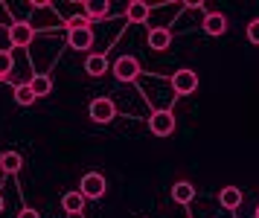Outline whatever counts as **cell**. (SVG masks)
I'll list each match as a JSON object with an SVG mask.
<instances>
[{
  "label": "cell",
  "mask_w": 259,
  "mask_h": 218,
  "mask_svg": "<svg viewBox=\"0 0 259 218\" xmlns=\"http://www.w3.org/2000/svg\"><path fill=\"white\" fill-rule=\"evenodd\" d=\"M79 192H82L84 201H88V198H91V201H99V198L108 192L105 178H102L99 172H88V175L82 178V184H79Z\"/></svg>",
  "instance_id": "obj_1"
},
{
  "label": "cell",
  "mask_w": 259,
  "mask_h": 218,
  "mask_svg": "<svg viewBox=\"0 0 259 218\" xmlns=\"http://www.w3.org/2000/svg\"><path fill=\"white\" fill-rule=\"evenodd\" d=\"M172 91L181 93V96H189V93L198 91V73L195 70H178V73H172Z\"/></svg>",
  "instance_id": "obj_2"
},
{
  "label": "cell",
  "mask_w": 259,
  "mask_h": 218,
  "mask_svg": "<svg viewBox=\"0 0 259 218\" xmlns=\"http://www.w3.org/2000/svg\"><path fill=\"white\" fill-rule=\"evenodd\" d=\"M88 114H91V119H94V122H99V125H108V122L117 116V105L111 102V99H105V96H99V99H94V102H91Z\"/></svg>",
  "instance_id": "obj_3"
},
{
  "label": "cell",
  "mask_w": 259,
  "mask_h": 218,
  "mask_svg": "<svg viewBox=\"0 0 259 218\" xmlns=\"http://www.w3.org/2000/svg\"><path fill=\"white\" fill-rule=\"evenodd\" d=\"M149 128H152L154 137H169L175 131V114L172 111H154L152 119H149Z\"/></svg>",
  "instance_id": "obj_4"
},
{
  "label": "cell",
  "mask_w": 259,
  "mask_h": 218,
  "mask_svg": "<svg viewBox=\"0 0 259 218\" xmlns=\"http://www.w3.org/2000/svg\"><path fill=\"white\" fill-rule=\"evenodd\" d=\"M114 76H117V81H134L140 76V61L134 56H119L114 64Z\"/></svg>",
  "instance_id": "obj_5"
},
{
  "label": "cell",
  "mask_w": 259,
  "mask_h": 218,
  "mask_svg": "<svg viewBox=\"0 0 259 218\" xmlns=\"http://www.w3.org/2000/svg\"><path fill=\"white\" fill-rule=\"evenodd\" d=\"M32 38H35V26H29L26 21H15L9 26V41H12V47H29Z\"/></svg>",
  "instance_id": "obj_6"
},
{
  "label": "cell",
  "mask_w": 259,
  "mask_h": 218,
  "mask_svg": "<svg viewBox=\"0 0 259 218\" xmlns=\"http://www.w3.org/2000/svg\"><path fill=\"white\" fill-rule=\"evenodd\" d=\"M67 44H70L73 50H88V47L94 44V32H91V26L67 29Z\"/></svg>",
  "instance_id": "obj_7"
},
{
  "label": "cell",
  "mask_w": 259,
  "mask_h": 218,
  "mask_svg": "<svg viewBox=\"0 0 259 218\" xmlns=\"http://www.w3.org/2000/svg\"><path fill=\"white\" fill-rule=\"evenodd\" d=\"M204 32L212 35V38L224 35V32H227V18H224L222 12H210V15L204 18Z\"/></svg>",
  "instance_id": "obj_8"
},
{
  "label": "cell",
  "mask_w": 259,
  "mask_h": 218,
  "mask_svg": "<svg viewBox=\"0 0 259 218\" xmlns=\"http://www.w3.org/2000/svg\"><path fill=\"white\" fill-rule=\"evenodd\" d=\"M169 44H172V32H169L166 26H154L152 32H149V47H152V50L163 53V50H169Z\"/></svg>",
  "instance_id": "obj_9"
},
{
  "label": "cell",
  "mask_w": 259,
  "mask_h": 218,
  "mask_svg": "<svg viewBox=\"0 0 259 218\" xmlns=\"http://www.w3.org/2000/svg\"><path fill=\"white\" fill-rule=\"evenodd\" d=\"M29 91H32V96H35V99L50 96V91H53V79H50V76H44V73H35V76L29 79Z\"/></svg>",
  "instance_id": "obj_10"
},
{
  "label": "cell",
  "mask_w": 259,
  "mask_h": 218,
  "mask_svg": "<svg viewBox=\"0 0 259 218\" xmlns=\"http://www.w3.org/2000/svg\"><path fill=\"white\" fill-rule=\"evenodd\" d=\"M219 201H222L224 209H239L242 207V189H239V186H224Z\"/></svg>",
  "instance_id": "obj_11"
},
{
  "label": "cell",
  "mask_w": 259,
  "mask_h": 218,
  "mask_svg": "<svg viewBox=\"0 0 259 218\" xmlns=\"http://www.w3.org/2000/svg\"><path fill=\"white\" fill-rule=\"evenodd\" d=\"M195 198V186L189 184V181H178L175 186H172V201L175 204H189Z\"/></svg>",
  "instance_id": "obj_12"
},
{
  "label": "cell",
  "mask_w": 259,
  "mask_h": 218,
  "mask_svg": "<svg viewBox=\"0 0 259 218\" xmlns=\"http://www.w3.org/2000/svg\"><path fill=\"white\" fill-rule=\"evenodd\" d=\"M108 9H111V6H108L105 0H84V18H88V21H99V18H105L108 15Z\"/></svg>",
  "instance_id": "obj_13"
},
{
  "label": "cell",
  "mask_w": 259,
  "mask_h": 218,
  "mask_svg": "<svg viewBox=\"0 0 259 218\" xmlns=\"http://www.w3.org/2000/svg\"><path fill=\"white\" fill-rule=\"evenodd\" d=\"M105 70H108V58L105 56H88V61H84V73H88V76L99 79Z\"/></svg>",
  "instance_id": "obj_14"
},
{
  "label": "cell",
  "mask_w": 259,
  "mask_h": 218,
  "mask_svg": "<svg viewBox=\"0 0 259 218\" xmlns=\"http://www.w3.org/2000/svg\"><path fill=\"white\" fill-rule=\"evenodd\" d=\"M0 166H3V172L15 175L21 166H24V160H21V154H18V151H3V154H0Z\"/></svg>",
  "instance_id": "obj_15"
},
{
  "label": "cell",
  "mask_w": 259,
  "mask_h": 218,
  "mask_svg": "<svg viewBox=\"0 0 259 218\" xmlns=\"http://www.w3.org/2000/svg\"><path fill=\"white\" fill-rule=\"evenodd\" d=\"M149 18V6L143 3V0H131L128 3V21L131 23H146Z\"/></svg>",
  "instance_id": "obj_16"
},
{
  "label": "cell",
  "mask_w": 259,
  "mask_h": 218,
  "mask_svg": "<svg viewBox=\"0 0 259 218\" xmlns=\"http://www.w3.org/2000/svg\"><path fill=\"white\" fill-rule=\"evenodd\" d=\"M61 207H64V212H82L84 209L82 192H67V195L61 198Z\"/></svg>",
  "instance_id": "obj_17"
},
{
  "label": "cell",
  "mask_w": 259,
  "mask_h": 218,
  "mask_svg": "<svg viewBox=\"0 0 259 218\" xmlns=\"http://www.w3.org/2000/svg\"><path fill=\"white\" fill-rule=\"evenodd\" d=\"M15 102L24 105V108H29V105L35 102V96H32V91H29V84H15Z\"/></svg>",
  "instance_id": "obj_18"
},
{
  "label": "cell",
  "mask_w": 259,
  "mask_h": 218,
  "mask_svg": "<svg viewBox=\"0 0 259 218\" xmlns=\"http://www.w3.org/2000/svg\"><path fill=\"white\" fill-rule=\"evenodd\" d=\"M12 67H15V58H12V53H9V50H0V76H3V79H9V73H12Z\"/></svg>",
  "instance_id": "obj_19"
},
{
  "label": "cell",
  "mask_w": 259,
  "mask_h": 218,
  "mask_svg": "<svg viewBox=\"0 0 259 218\" xmlns=\"http://www.w3.org/2000/svg\"><path fill=\"white\" fill-rule=\"evenodd\" d=\"M247 41L259 47V18H256V21H250V23H247Z\"/></svg>",
  "instance_id": "obj_20"
},
{
  "label": "cell",
  "mask_w": 259,
  "mask_h": 218,
  "mask_svg": "<svg viewBox=\"0 0 259 218\" xmlns=\"http://www.w3.org/2000/svg\"><path fill=\"white\" fill-rule=\"evenodd\" d=\"M79 26H88V18L84 15H76V18L67 21V29H79Z\"/></svg>",
  "instance_id": "obj_21"
},
{
  "label": "cell",
  "mask_w": 259,
  "mask_h": 218,
  "mask_svg": "<svg viewBox=\"0 0 259 218\" xmlns=\"http://www.w3.org/2000/svg\"><path fill=\"white\" fill-rule=\"evenodd\" d=\"M18 218H41V215H38L32 207H26V209H21V212H18Z\"/></svg>",
  "instance_id": "obj_22"
},
{
  "label": "cell",
  "mask_w": 259,
  "mask_h": 218,
  "mask_svg": "<svg viewBox=\"0 0 259 218\" xmlns=\"http://www.w3.org/2000/svg\"><path fill=\"white\" fill-rule=\"evenodd\" d=\"M0 212H3V195H0Z\"/></svg>",
  "instance_id": "obj_23"
},
{
  "label": "cell",
  "mask_w": 259,
  "mask_h": 218,
  "mask_svg": "<svg viewBox=\"0 0 259 218\" xmlns=\"http://www.w3.org/2000/svg\"><path fill=\"white\" fill-rule=\"evenodd\" d=\"M0 81H6V79H3V76H0Z\"/></svg>",
  "instance_id": "obj_24"
},
{
  "label": "cell",
  "mask_w": 259,
  "mask_h": 218,
  "mask_svg": "<svg viewBox=\"0 0 259 218\" xmlns=\"http://www.w3.org/2000/svg\"><path fill=\"white\" fill-rule=\"evenodd\" d=\"M256 218H259V209H256Z\"/></svg>",
  "instance_id": "obj_25"
}]
</instances>
